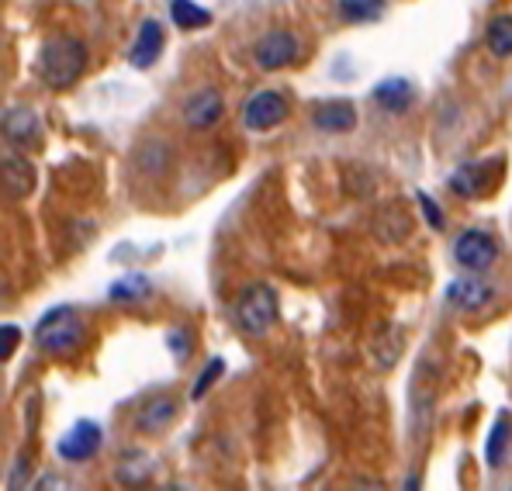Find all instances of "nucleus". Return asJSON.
I'll use <instances>...</instances> for the list:
<instances>
[{
  "mask_svg": "<svg viewBox=\"0 0 512 491\" xmlns=\"http://www.w3.org/2000/svg\"><path fill=\"white\" fill-rule=\"evenodd\" d=\"M87 70V45L70 35H56L39 52V77L49 90L73 87Z\"/></svg>",
  "mask_w": 512,
  "mask_h": 491,
  "instance_id": "f257e3e1",
  "label": "nucleus"
},
{
  "mask_svg": "<svg viewBox=\"0 0 512 491\" xmlns=\"http://www.w3.org/2000/svg\"><path fill=\"white\" fill-rule=\"evenodd\" d=\"M277 315H281V301L270 284H250L236 301V322L250 336H263L274 329Z\"/></svg>",
  "mask_w": 512,
  "mask_h": 491,
  "instance_id": "f03ea898",
  "label": "nucleus"
},
{
  "mask_svg": "<svg viewBox=\"0 0 512 491\" xmlns=\"http://www.w3.org/2000/svg\"><path fill=\"white\" fill-rule=\"evenodd\" d=\"M84 336H87V329L73 308H52V312L39 322V329H35V343H39V350L59 353V357L70 353V350H77V346L84 343Z\"/></svg>",
  "mask_w": 512,
  "mask_h": 491,
  "instance_id": "7ed1b4c3",
  "label": "nucleus"
},
{
  "mask_svg": "<svg viewBox=\"0 0 512 491\" xmlns=\"http://www.w3.org/2000/svg\"><path fill=\"white\" fill-rule=\"evenodd\" d=\"M454 256H457V263H461L464 270L478 274V270H488L495 263V256H499V243H495V239L488 236V232L468 229L461 239H457Z\"/></svg>",
  "mask_w": 512,
  "mask_h": 491,
  "instance_id": "20e7f679",
  "label": "nucleus"
},
{
  "mask_svg": "<svg viewBox=\"0 0 512 491\" xmlns=\"http://www.w3.org/2000/svg\"><path fill=\"white\" fill-rule=\"evenodd\" d=\"M288 118V101H284L277 90H260L246 101V111H243V122L246 128L253 132H263V128H274Z\"/></svg>",
  "mask_w": 512,
  "mask_h": 491,
  "instance_id": "39448f33",
  "label": "nucleus"
},
{
  "mask_svg": "<svg viewBox=\"0 0 512 491\" xmlns=\"http://www.w3.org/2000/svg\"><path fill=\"white\" fill-rule=\"evenodd\" d=\"M101 440H104L101 426H97V422H90V419H80L77 426H73L70 433L59 440V457L73 460V464H80V460H90L97 450H101Z\"/></svg>",
  "mask_w": 512,
  "mask_h": 491,
  "instance_id": "423d86ee",
  "label": "nucleus"
},
{
  "mask_svg": "<svg viewBox=\"0 0 512 491\" xmlns=\"http://www.w3.org/2000/svg\"><path fill=\"white\" fill-rule=\"evenodd\" d=\"M298 56V42L291 32H270L253 45V59L260 70H281Z\"/></svg>",
  "mask_w": 512,
  "mask_h": 491,
  "instance_id": "0eeeda50",
  "label": "nucleus"
},
{
  "mask_svg": "<svg viewBox=\"0 0 512 491\" xmlns=\"http://www.w3.org/2000/svg\"><path fill=\"white\" fill-rule=\"evenodd\" d=\"M222 94L215 87H205V90H194L184 104V122L187 128H212L218 118H222Z\"/></svg>",
  "mask_w": 512,
  "mask_h": 491,
  "instance_id": "6e6552de",
  "label": "nucleus"
},
{
  "mask_svg": "<svg viewBox=\"0 0 512 491\" xmlns=\"http://www.w3.org/2000/svg\"><path fill=\"white\" fill-rule=\"evenodd\" d=\"M35 191V166L21 153H4V198L21 201Z\"/></svg>",
  "mask_w": 512,
  "mask_h": 491,
  "instance_id": "1a4fd4ad",
  "label": "nucleus"
},
{
  "mask_svg": "<svg viewBox=\"0 0 512 491\" xmlns=\"http://www.w3.org/2000/svg\"><path fill=\"white\" fill-rule=\"evenodd\" d=\"M163 52V25L160 21H142L139 35H135L132 49H128V63L139 66V70H146V66H153L156 59H160Z\"/></svg>",
  "mask_w": 512,
  "mask_h": 491,
  "instance_id": "9d476101",
  "label": "nucleus"
},
{
  "mask_svg": "<svg viewBox=\"0 0 512 491\" xmlns=\"http://www.w3.org/2000/svg\"><path fill=\"white\" fill-rule=\"evenodd\" d=\"M312 122L322 132H350L357 125V108L350 101H319L312 108Z\"/></svg>",
  "mask_w": 512,
  "mask_h": 491,
  "instance_id": "9b49d317",
  "label": "nucleus"
},
{
  "mask_svg": "<svg viewBox=\"0 0 512 491\" xmlns=\"http://www.w3.org/2000/svg\"><path fill=\"white\" fill-rule=\"evenodd\" d=\"M447 301L464 308V312H478V308H485L488 301H492V287L485 281H478V277H461V281L450 284Z\"/></svg>",
  "mask_w": 512,
  "mask_h": 491,
  "instance_id": "f8f14e48",
  "label": "nucleus"
},
{
  "mask_svg": "<svg viewBox=\"0 0 512 491\" xmlns=\"http://www.w3.org/2000/svg\"><path fill=\"white\" fill-rule=\"evenodd\" d=\"M450 191L461 198H481L488 191V166L485 163H464L450 177Z\"/></svg>",
  "mask_w": 512,
  "mask_h": 491,
  "instance_id": "ddd939ff",
  "label": "nucleus"
},
{
  "mask_svg": "<svg viewBox=\"0 0 512 491\" xmlns=\"http://www.w3.org/2000/svg\"><path fill=\"white\" fill-rule=\"evenodd\" d=\"M35 132H39V118H35L32 108H7L4 111L7 142H14V146H25V142L35 139Z\"/></svg>",
  "mask_w": 512,
  "mask_h": 491,
  "instance_id": "4468645a",
  "label": "nucleus"
},
{
  "mask_svg": "<svg viewBox=\"0 0 512 491\" xmlns=\"http://www.w3.org/2000/svg\"><path fill=\"white\" fill-rule=\"evenodd\" d=\"M173 415H177V405H173V398L160 395V398H153V402L142 405L135 426H139L142 433H160V429H167L170 422H173Z\"/></svg>",
  "mask_w": 512,
  "mask_h": 491,
  "instance_id": "2eb2a0df",
  "label": "nucleus"
},
{
  "mask_svg": "<svg viewBox=\"0 0 512 491\" xmlns=\"http://www.w3.org/2000/svg\"><path fill=\"white\" fill-rule=\"evenodd\" d=\"M402 350H405L402 329H398V326H388L378 339H374L371 357H374V364H378L381 370H391V367L398 364V357H402Z\"/></svg>",
  "mask_w": 512,
  "mask_h": 491,
  "instance_id": "dca6fc26",
  "label": "nucleus"
},
{
  "mask_svg": "<svg viewBox=\"0 0 512 491\" xmlns=\"http://www.w3.org/2000/svg\"><path fill=\"white\" fill-rule=\"evenodd\" d=\"M374 101H378L384 111H391V115H402V111L412 104V83L384 80V83H378V90H374Z\"/></svg>",
  "mask_w": 512,
  "mask_h": 491,
  "instance_id": "f3484780",
  "label": "nucleus"
},
{
  "mask_svg": "<svg viewBox=\"0 0 512 491\" xmlns=\"http://www.w3.org/2000/svg\"><path fill=\"white\" fill-rule=\"evenodd\" d=\"M509 443H512L509 412H502L499 419H495V426H492V433H488V440H485V460H488V467H502V460H506V453H509Z\"/></svg>",
  "mask_w": 512,
  "mask_h": 491,
  "instance_id": "a211bd4d",
  "label": "nucleus"
},
{
  "mask_svg": "<svg viewBox=\"0 0 512 491\" xmlns=\"http://www.w3.org/2000/svg\"><path fill=\"white\" fill-rule=\"evenodd\" d=\"M170 18H173V25L184 28V32H194V28L212 25V11L198 7L194 0H173V4H170Z\"/></svg>",
  "mask_w": 512,
  "mask_h": 491,
  "instance_id": "6ab92c4d",
  "label": "nucleus"
},
{
  "mask_svg": "<svg viewBox=\"0 0 512 491\" xmlns=\"http://www.w3.org/2000/svg\"><path fill=\"white\" fill-rule=\"evenodd\" d=\"M485 42H488V49H492L499 59L512 56V14H502V18H495L492 25H488Z\"/></svg>",
  "mask_w": 512,
  "mask_h": 491,
  "instance_id": "aec40b11",
  "label": "nucleus"
},
{
  "mask_svg": "<svg viewBox=\"0 0 512 491\" xmlns=\"http://www.w3.org/2000/svg\"><path fill=\"white\" fill-rule=\"evenodd\" d=\"M384 11V0H340V18L350 25H364L374 21Z\"/></svg>",
  "mask_w": 512,
  "mask_h": 491,
  "instance_id": "412c9836",
  "label": "nucleus"
},
{
  "mask_svg": "<svg viewBox=\"0 0 512 491\" xmlns=\"http://www.w3.org/2000/svg\"><path fill=\"white\" fill-rule=\"evenodd\" d=\"M153 294V284H149V277L142 274H132V277H122V281H115V287H111V301H142Z\"/></svg>",
  "mask_w": 512,
  "mask_h": 491,
  "instance_id": "4be33fe9",
  "label": "nucleus"
},
{
  "mask_svg": "<svg viewBox=\"0 0 512 491\" xmlns=\"http://www.w3.org/2000/svg\"><path fill=\"white\" fill-rule=\"evenodd\" d=\"M222 360H212V364L205 367V374L198 377V384H194V391H191V398H205V391L212 388V384L218 381V374H222Z\"/></svg>",
  "mask_w": 512,
  "mask_h": 491,
  "instance_id": "5701e85b",
  "label": "nucleus"
},
{
  "mask_svg": "<svg viewBox=\"0 0 512 491\" xmlns=\"http://www.w3.org/2000/svg\"><path fill=\"white\" fill-rule=\"evenodd\" d=\"M419 205H423V215H426V222L433 225V229H443V211L436 208V201L429 198V194H419Z\"/></svg>",
  "mask_w": 512,
  "mask_h": 491,
  "instance_id": "b1692460",
  "label": "nucleus"
},
{
  "mask_svg": "<svg viewBox=\"0 0 512 491\" xmlns=\"http://www.w3.org/2000/svg\"><path fill=\"white\" fill-rule=\"evenodd\" d=\"M0 336H4V346H0V360H11V350L18 346L21 332H18V326H4V329H0Z\"/></svg>",
  "mask_w": 512,
  "mask_h": 491,
  "instance_id": "393cba45",
  "label": "nucleus"
}]
</instances>
